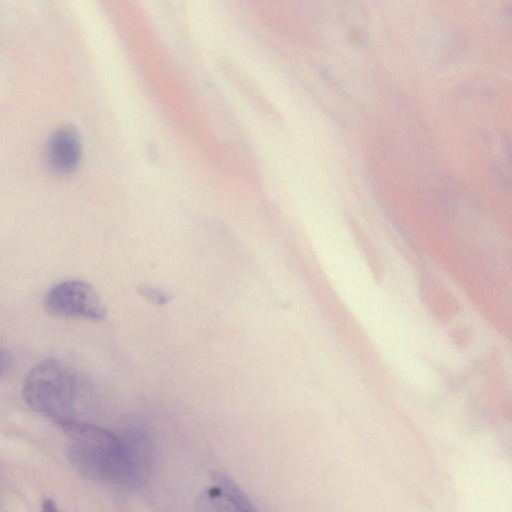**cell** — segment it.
<instances>
[{
    "label": "cell",
    "mask_w": 512,
    "mask_h": 512,
    "mask_svg": "<svg viewBox=\"0 0 512 512\" xmlns=\"http://www.w3.org/2000/svg\"><path fill=\"white\" fill-rule=\"evenodd\" d=\"M78 389V379L72 368L59 359L47 358L29 371L22 395L32 410L61 426L75 420Z\"/></svg>",
    "instance_id": "obj_2"
},
{
    "label": "cell",
    "mask_w": 512,
    "mask_h": 512,
    "mask_svg": "<svg viewBox=\"0 0 512 512\" xmlns=\"http://www.w3.org/2000/svg\"><path fill=\"white\" fill-rule=\"evenodd\" d=\"M44 307L50 315L93 321L102 320L106 314L94 287L81 280H66L54 285L45 295Z\"/></svg>",
    "instance_id": "obj_3"
},
{
    "label": "cell",
    "mask_w": 512,
    "mask_h": 512,
    "mask_svg": "<svg viewBox=\"0 0 512 512\" xmlns=\"http://www.w3.org/2000/svg\"><path fill=\"white\" fill-rule=\"evenodd\" d=\"M141 293L150 301H153L157 304H165L168 301V297L152 287L145 286L141 289Z\"/></svg>",
    "instance_id": "obj_5"
},
{
    "label": "cell",
    "mask_w": 512,
    "mask_h": 512,
    "mask_svg": "<svg viewBox=\"0 0 512 512\" xmlns=\"http://www.w3.org/2000/svg\"><path fill=\"white\" fill-rule=\"evenodd\" d=\"M61 428L68 441L67 459L82 477L127 488H137L146 480L151 446L143 434L118 436L77 420Z\"/></svg>",
    "instance_id": "obj_1"
},
{
    "label": "cell",
    "mask_w": 512,
    "mask_h": 512,
    "mask_svg": "<svg viewBox=\"0 0 512 512\" xmlns=\"http://www.w3.org/2000/svg\"><path fill=\"white\" fill-rule=\"evenodd\" d=\"M41 512H60L52 499H45L42 503Z\"/></svg>",
    "instance_id": "obj_7"
},
{
    "label": "cell",
    "mask_w": 512,
    "mask_h": 512,
    "mask_svg": "<svg viewBox=\"0 0 512 512\" xmlns=\"http://www.w3.org/2000/svg\"><path fill=\"white\" fill-rule=\"evenodd\" d=\"M82 154L77 132L71 127L55 130L47 143L46 158L51 170L58 174L73 172L79 165Z\"/></svg>",
    "instance_id": "obj_4"
},
{
    "label": "cell",
    "mask_w": 512,
    "mask_h": 512,
    "mask_svg": "<svg viewBox=\"0 0 512 512\" xmlns=\"http://www.w3.org/2000/svg\"><path fill=\"white\" fill-rule=\"evenodd\" d=\"M13 361L11 352L0 347V379L9 371Z\"/></svg>",
    "instance_id": "obj_6"
}]
</instances>
